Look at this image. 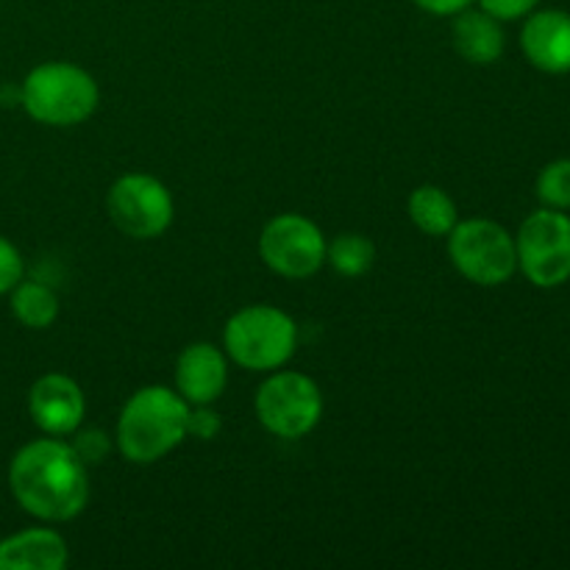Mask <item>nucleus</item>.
Here are the masks:
<instances>
[{"instance_id":"1","label":"nucleus","mask_w":570,"mask_h":570,"mask_svg":"<svg viewBox=\"0 0 570 570\" xmlns=\"http://www.w3.org/2000/svg\"><path fill=\"white\" fill-rule=\"evenodd\" d=\"M9 488L28 515L48 523L72 521L89 501L87 465L70 443L50 434L17 451Z\"/></svg>"},{"instance_id":"2","label":"nucleus","mask_w":570,"mask_h":570,"mask_svg":"<svg viewBox=\"0 0 570 570\" xmlns=\"http://www.w3.org/2000/svg\"><path fill=\"white\" fill-rule=\"evenodd\" d=\"M189 404L165 384L137 390L117 417V449L134 465H154L187 440Z\"/></svg>"},{"instance_id":"3","label":"nucleus","mask_w":570,"mask_h":570,"mask_svg":"<svg viewBox=\"0 0 570 570\" xmlns=\"http://www.w3.org/2000/svg\"><path fill=\"white\" fill-rule=\"evenodd\" d=\"M98 81L70 61H45L33 67L20 87V104L42 126L70 128L89 120L98 109Z\"/></svg>"},{"instance_id":"4","label":"nucleus","mask_w":570,"mask_h":570,"mask_svg":"<svg viewBox=\"0 0 570 570\" xmlns=\"http://www.w3.org/2000/svg\"><path fill=\"white\" fill-rule=\"evenodd\" d=\"M298 345V326L278 306L250 304L228 317L223 348L245 371H278Z\"/></svg>"},{"instance_id":"5","label":"nucleus","mask_w":570,"mask_h":570,"mask_svg":"<svg viewBox=\"0 0 570 570\" xmlns=\"http://www.w3.org/2000/svg\"><path fill=\"white\" fill-rule=\"evenodd\" d=\"M451 265L479 287H501L518 273L515 237L501 223L471 217L449 234Z\"/></svg>"},{"instance_id":"6","label":"nucleus","mask_w":570,"mask_h":570,"mask_svg":"<svg viewBox=\"0 0 570 570\" xmlns=\"http://www.w3.org/2000/svg\"><path fill=\"white\" fill-rule=\"evenodd\" d=\"M254 410L273 438L301 440L321 423L323 393L304 373L278 371L259 384Z\"/></svg>"},{"instance_id":"7","label":"nucleus","mask_w":570,"mask_h":570,"mask_svg":"<svg viewBox=\"0 0 570 570\" xmlns=\"http://www.w3.org/2000/svg\"><path fill=\"white\" fill-rule=\"evenodd\" d=\"M518 271L540 289H554L570 278V217L562 209L532 212L515 237Z\"/></svg>"},{"instance_id":"8","label":"nucleus","mask_w":570,"mask_h":570,"mask_svg":"<svg viewBox=\"0 0 570 570\" xmlns=\"http://www.w3.org/2000/svg\"><path fill=\"white\" fill-rule=\"evenodd\" d=\"M111 223L131 239H154L170 228L176 206L159 178L148 173H126L106 195Z\"/></svg>"},{"instance_id":"9","label":"nucleus","mask_w":570,"mask_h":570,"mask_svg":"<svg viewBox=\"0 0 570 570\" xmlns=\"http://www.w3.org/2000/svg\"><path fill=\"white\" fill-rule=\"evenodd\" d=\"M326 237L304 215H276L259 237V256L276 276L309 278L326 265Z\"/></svg>"},{"instance_id":"10","label":"nucleus","mask_w":570,"mask_h":570,"mask_svg":"<svg viewBox=\"0 0 570 570\" xmlns=\"http://www.w3.org/2000/svg\"><path fill=\"white\" fill-rule=\"evenodd\" d=\"M28 412L31 421L50 438L76 434L83 423L87 401L81 387L65 373H45L33 382L28 393Z\"/></svg>"},{"instance_id":"11","label":"nucleus","mask_w":570,"mask_h":570,"mask_svg":"<svg viewBox=\"0 0 570 570\" xmlns=\"http://www.w3.org/2000/svg\"><path fill=\"white\" fill-rule=\"evenodd\" d=\"M521 50L529 65L549 76L570 72V14L543 9L527 14L521 28Z\"/></svg>"},{"instance_id":"12","label":"nucleus","mask_w":570,"mask_h":570,"mask_svg":"<svg viewBox=\"0 0 570 570\" xmlns=\"http://www.w3.org/2000/svg\"><path fill=\"white\" fill-rule=\"evenodd\" d=\"M228 382L226 354L212 343H193L176 360V393L189 406H209Z\"/></svg>"},{"instance_id":"13","label":"nucleus","mask_w":570,"mask_h":570,"mask_svg":"<svg viewBox=\"0 0 570 570\" xmlns=\"http://www.w3.org/2000/svg\"><path fill=\"white\" fill-rule=\"evenodd\" d=\"M67 560V540L56 529H22L0 540V570H61Z\"/></svg>"},{"instance_id":"14","label":"nucleus","mask_w":570,"mask_h":570,"mask_svg":"<svg viewBox=\"0 0 570 570\" xmlns=\"http://www.w3.org/2000/svg\"><path fill=\"white\" fill-rule=\"evenodd\" d=\"M451 42H454L456 53L471 65H493L504 56L507 33L501 28V20H495L484 9L468 6L460 14H454Z\"/></svg>"},{"instance_id":"15","label":"nucleus","mask_w":570,"mask_h":570,"mask_svg":"<svg viewBox=\"0 0 570 570\" xmlns=\"http://www.w3.org/2000/svg\"><path fill=\"white\" fill-rule=\"evenodd\" d=\"M406 212H410V220L429 237H449L451 228L460 223V209H456L454 198L434 184L412 189Z\"/></svg>"},{"instance_id":"16","label":"nucleus","mask_w":570,"mask_h":570,"mask_svg":"<svg viewBox=\"0 0 570 570\" xmlns=\"http://www.w3.org/2000/svg\"><path fill=\"white\" fill-rule=\"evenodd\" d=\"M11 312L26 328H50L59 317V295L42 282H17L11 289Z\"/></svg>"},{"instance_id":"17","label":"nucleus","mask_w":570,"mask_h":570,"mask_svg":"<svg viewBox=\"0 0 570 570\" xmlns=\"http://www.w3.org/2000/svg\"><path fill=\"white\" fill-rule=\"evenodd\" d=\"M326 262L340 276H365L376 262V245L365 234H337L326 245Z\"/></svg>"},{"instance_id":"18","label":"nucleus","mask_w":570,"mask_h":570,"mask_svg":"<svg viewBox=\"0 0 570 570\" xmlns=\"http://www.w3.org/2000/svg\"><path fill=\"white\" fill-rule=\"evenodd\" d=\"M538 198L549 209H570V159H557L540 170Z\"/></svg>"},{"instance_id":"19","label":"nucleus","mask_w":570,"mask_h":570,"mask_svg":"<svg viewBox=\"0 0 570 570\" xmlns=\"http://www.w3.org/2000/svg\"><path fill=\"white\" fill-rule=\"evenodd\" d=\"M22 271H26V265H22L20 250L9 239L0 237V295L11 293L17 287V282L22 278Z\"/></svg>"},{"instance_id":"20","label":"nucleus","mask_w":570,"mask_h":570,"mask_svg":"<svg viewBox=\"0 0 570 570\" xmlns=\"http://www.w3.org/2000/svg\"><path fill=\"white\" fill-rule=\"evenodd\" d=\"M538 3L540 0H479V6L501 22L523 20V17L538 9Z\"/></svg>"},{"instance_id":"21","label":"nucleus","mask_w":570,"mask_h":570,"mask_svg":"<svg viewBox=\"0 0 570 570\" xmlns=\"http://www.w3.org/2000/svg\"><path fill=\"white\" fill-rule=\"evenodd\" d=\"M76 449V454L81 456L83 465H92V462H100L109 451V443H106V434L98 432V429H87L76 438V443H70Z\"/></svg>"},{"instance_id":"22","label":"nucleus","mask_w":570,"mask_h":570,"mask_svg":"<svg viewBox=\"0 0 570 570\" xmlns=\"http://www.w3.org/2000/svg\"><path fill=\"white\" fill-rule=\"evenodd\" d=\"M217 432H220V417H217L215 412L206 410V406H189L187 438L193 434V438L212 440Z\"/></svg>"},{"instance_id":"23","label":"nucleus","mask_w":570,"mask_h":570,"mask_svg":"<svg viewBox=\"0 0 570 570\" xmlns=\"http://www.w3.org/2000/svg\"><path fill=\"white\" fill-rule=\"evenodd\" d=\"M412 3L421 6L423 11H429V14L454 17V14H460L462 9H468L473 0H412Z\"/></svg>"}]
</instances>
